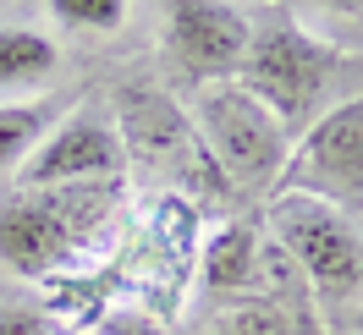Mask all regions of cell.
I'll list each match as a JSON object with an SVG mask.
<instances>
[{"instance_id":"1","label":"cell","mask_w":363,"mask_h":335,"mask_svg":"<svg viewBox=\"0 0 363 335\" xmlns=\"http://www.w3.org/2000/svg\"><path fill=\"white\" fill-rule=\"evenodd\" d=\"M116 209V181H83V187H17L0 203V264L17 275H50V269L83 259L94 237L105 231Z\"/></svg>"},{"instance_id":"2","label":"cell","mask_w":363,"mask_h":335,"mask_svg":"<svg viewBox=\"0 0 363 335\" xmlns=\"http://www.w3.org/2000/svg\"><path fill=\"white\" fill-rule=\"evenodd\" d=\"M199 143L209 149L215 171L237 187H264L286 171V132L242 83H215L199 99Z\"/></svg>"},{"instance_id":"3","label":"cell","mask_w":363,"mask_h":335,"mask_svg":"<svg viewBox=\"0 0 363 335\" xmlns=\"http://www.w3.org/2000/svg\"><path fill=\"white\" fill-rule=\"evenodd\" d=\"M270 237L308 275L314 291L347 297V291L363 286V242L341 209L308 198V193H281L270 203Z\"/></svg>"},{"instance_id":"4","label":"cell","mask_w":363,"mask_h":335,"mask_svg":"<svg viewBox=\"0 0 363 335\" xmlns=\"http://www.w3.org/2000/svg\"><path fill=\"white\" fill-rule=\"evenodd\" d=\"M330 67H336V50L281 17V23L259 28L248 39V55H242L237 72H242V89L259 105H270V115L286 127V121H303L314 110Z\"/></svg>"},{"instance_id":"5","label":"cell","mask_w":363,"mask_h":335,"mask_svg":"<svg viewBox=\"0 0 363 335\" xmlns=\"http://www.w3.org/2000/svg\"><path fill=\"white\" fill-rule=\"evenodd\" d=\"M286 193L330 203V209H363V99H347L303 132L297 154H286Z\"/></svg>"},{"instance_id":"6","label":"cell","mask_w":363,"mask_h":335,"mask_svg":"<svg viewBox=\"0 0 363 335\" xmlns=\"http://www.w3.org/2000/svg\"><path fill=\"white\" fill-rule=\"evenodd\" d=\"M121 171H127L121 132L105 127L94 110H72L17 165V187H83V181H116Z\"/></svg>"},{"instance_id":"7","label":"cell","mask_w":363,"mask_h":335,"mask_svg":"<svg viewBox=\"0 0 363 335\" xmlns=\"http://www.w3.org/2000/svg\"><path fill=\"white\" fill-rule=\"evenodd\" d=\"M253 28L226 0H165V50L193 77H231L248 55Z\"/></svg>"},{"instance_id":"8","label":"cell","mask_w":363,"mask_h":335,"mask_svg":"<svg viewBox=\"0 0 363 335\" xmlns=\"http://www.w3.org/2000/svg\"><path fill=\"white\" fill-rule=\"evenodd\" d=\"M264 275V247L248 225H226L215 242L204 247V286L226 291V297H242V291L259 286Z\"/></svg>"},{"instance_id":"9","label":"cell","mask_w":363,"mask_h":335,"mask_svg":"<svg viewBox=\"0 0 363 335\" xmlns=\"http://www.w3.org/2000/svg\"><path fill=\"white\" fill-rule=\"evenodd\" d=\"M61 61V50L50 45V33L33 28H0V99L39 89Z\"/></svg>"},{"instance_id":"10","label":"cell","mask_w":363,"mask_h":335,"mask_svg":"<svg viewBox=\"0 0 363 335\" xmlns=\"http://www.w3.org/2000/svg\"><path fill=\"white\" fill-rule=\"evenodd\" d=\"M50 127H55L50 105H39V99H0V171H17L39 149V137Z\"/></svg>"},{"instance_id":"11","label":"cell","mask_w":363,"mask_h":335,"mask_svg":"<svg viewBox=\"0 0 363 335\" xmlns=\"http://www.w3.org/2000/svg\"><path fill=\"white\" fill-rule=\"evenodd\" d=\"M209 335H297V319L270 297H242L209 324Z\"/></svg>"},{"instance_id":"12","label":"cell","mask_w":363,"mask_h":335,"mask_svg":"<svg viewBox=\"0 0 363 335\" xmlns=\"http://www.w3.org/2000/svg\"><path fill=\"white\" fill-rule=\"evenodd\" d=\"M133 0H50V17L72 33H116L127 23Z\"/></svg>"},{"instance_id":"13","label":"cell","mask_w":363,"mask_h":335,"mask_svg":"<svg viewBox=\"0 0 363 335\" xmlns=\"http://www.w3.org/2000/svg\"><path fill=\"white\" fill-rule=\"evenodd\" d=\"M94 335H171V330H165L149 308H116V313L99 319V330H94Z\"/></svg>"},{"instance_id":"14","label":"cell","mask_w":363,"mask_h":335,"mask_svg":"<svg viewBox=\"0 0 363 335\" xmlns=\"http://www.w3.org/2000/svg\"><path fill=\"white\" fill-rule=\"evenodd\" d=\"M0 335H50V319L33 308H0Z\"/></svg>"},{"instance_id":"15","label":"cell","mask_w":363,"mask_h":335,"mask_svg":"<svg viewBox=\"0 0 363 335\" xmlns=\"http://www.w3.org/2000/svg\"><path fill=\"white\" fill-rule=\"evenodd\" d=\"M325 6H336V11H363V0H325Z\"/></svg>"}]
</instances>
